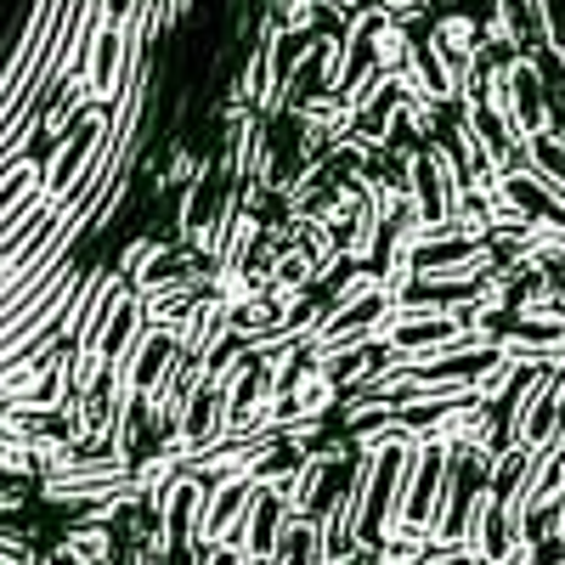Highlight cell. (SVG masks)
Segmentation results:
<instances>
[{"instance_id": "1", "label": "cell", "mask_w": 565, "mask_h": 565, "mask_svg": "<svg viewBox=\"0 0 565 565\" xmlns=\"http://www.w3.org/2000/svg\"><path fill=\"white\" fill-rule=\"evenodd\" d=\"M418 441H385L356 458V537L362 543H385L396 537V514H402V481H407V458Z\"/></svg>"}, {"instance_id": "2", "label": "cell", "mask_w": 565, "mask_h": 565, "mask_svg": "<svg viewBox=\"0 0 565 565\" xmlns=\"http://www.w3.org/2000/svg\"><path fill=\"white\" fill-rule=\"evenodd\" d=\"M447 441H418L407 458V481H402V514H396V537L402 532H430L441 526V503H447ZM391 543V537H385Z\"/></svg>"}, {"instance_id": "3", "label": "cell", "mask_w": 565, "mask_h": 565, "mask_svg": "<svg viewBox=\"0 0 565 565\" xmlns=\"http://www.w3.org/2000/svg\"><path fill=\"white\" fill-rule=\"evenodd\" d=\"M103 148H108V114L97 108V114H85L63 141H57V153L52 159H45V199H68L74 193V186L90 175V170H97V159H103Z\"/></svg>"}, {"instance_id": "4", "label": "cell", "mask_w": 565, "mask_h": 565, "mask_svg": "<svg viewBox=\"0 0 565 565\" xmlns=\"http://www.w3.org/2000/svg\"><path fill=\"white\" fill-rule=\"evenodd\" d=\"M255 481L238 476V481H204V543L215 548H238V532H244V514L255 503Z\"/></svg>"}, {"instance_id": "5", "label": "cell", "mask_w": 565, "mask_h": 565, "mask_svg": "<svg viewBox=\"0 0 565 565\" xmlns=\"http://www.w3.org/2000/svg\"><path fill=\"white\" fill-rule=\"evenodd\" d=\"M289 526H295V503H289V492L260 487V492H255V503H249V514H244L238 548H244L249 559H271V554H277V543H282V532H289Z\"/></svg>"}, {"instance_id": "6", "label": "cell", "mask_w": 565, "mask_h": 565, "mask_svg": "<svg viewBox=\"0 0 565 565\" xmlns=\"http://www.w3.org/2000/svg\"><path fill=\"white\" fill-rule=\"evenodd\" d=\"M271 565H334V548H328V526L317 514H295V526L282 532Z\"/></svg>"}, {"instance_id": "7", "label": "cell", "mask_w": 565, "mask_h": 565, "mask_svg": "<svg viewBox=\"0 0 565 565\" xmlns=\"http://www.w3.org/2000/svg\"><path fill=\"white\" fill-rule=\"evenodd\" d=\"M204 295H210V300H215V306H221L226 317H238V311H249V306H255V300L266 295V282H260V277H255L249 266H215V271H210V289H204Z\"/></svg>"}, {"instance_id": "8", "label": "cell", "mask_w": 565, "mask_h": 565, "mask_svg": "<svg viewBox=\"0 0 565 565\" xmlns=\"http://www.w3.org/2000/svg\"><path fill=\"white\" fill-rule=\"evenodd\" d=\"M526 164H532V170H537V175H543V181L554 186L559 199H565V141H559L554 130H548V136H532V141H526Z\"/></svg>"}, {"instance_id": "9", "label": "cell", "mask_w": 565, "mask_h": 565, "mask_svg": "<svg viewBox=\"0 0 565 565\" xmlns=\"http://www.w3.org/2000/svg\"><path fill=\"white\" fill-rule=\"evenodd\" d=\"M509 565H565V532H548L537 543H521V554H514Z\"/></svg>"}, {"instance_id": "10", "label": "cell", "mask_w": 565, "mask_h": 565, "mask_svg": "<svg viewBox=\"0 0 565 565\" xmlns=\"http://www.w3.org/2000/svg\"><path fill=\"white\" fill-rule=\"evenodd\" d=\"M543 29H548V52L565 57V0H543Z\"/></svg>"}, {"instance_id": "11", "label": "cell", "mask_w": 565, "mask_h": 565, "mask_svg": "<svg viewBox=\"0 0 565 565\" xmlns=\"http://www.w3.org/2000/svg\"><path fill=\"white\" fill-rule=\"evenodd\" d=\"M554 108H559V125H565V79H559V103H554ZM559 125H554V130H559Z\"/></svg>"}, {"instance_id": "12", "label": "cell", "mask_w": 565, "mask_h": 565, "mask_svg": "<svg viewBox=\"0 0 565 565\" xmlns=\"http://www.w3.org/2000/svg\"><path fill=\"white\" fill-rule=\"evenodd\" d=\"M255 565H271V559H255Z\"/></svg>"}, {"instance_id": "13", "label": "cell", "mask_w": 565, "mask_h": 565, "mask_svg": "<svg viewBox=\"0 0 565 565\" xmlns=\"http://www.w3.org/2000/svg\"><path fill=\"white\" fill-rule=\"evenodd\" d=\"M554 306H565V295H559V300H554Z\"/></svg>"}]
</instances>
